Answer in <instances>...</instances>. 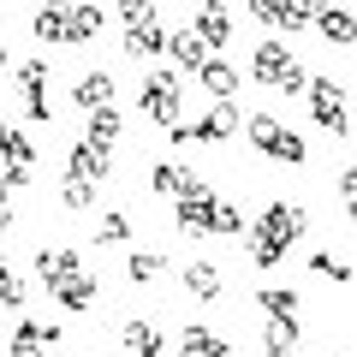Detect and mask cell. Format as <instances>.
<instances>
[{"instance_id": "6da1fadb", "label": "cell", "mask_w": 357, "mask_h": 357, "mask_svg": "<svg viewBox=\"0 0 357 357\" xmlns=\"http://www.w3.org/2000/svg\"><path fill=\"white\" fill-rule=\"evenodd\" d=\"M250 72H256V84H268V89H310V77H304V66H298V54L286 48L280 36H262L250 48Z\"/></svg>"}, {"instance_id": "7a4b0ae2", "label": "cell", "mask_w": 357, "mask_h": 357, "mask_svg": "<svg viewBox=\"0 0 357 357\" xmlns=\"http://www.w3.org/2000/svg\"><path fill=\"white\" fill-rule=\"evenodd\" d=\"M244 131H250V143L268 155V161H286V167H304V161H310L304 137H298V131H286L274 114H244Z\"/></svg>"}, {"instance_id": "3957f363", "label": "cell", "mask_w": 357, "mask_h": 357, "mask_svg": "<svg viewBox=\"0 0 357 357\" xmlns=\"http://www.w3.org/2000/svg\"><path fill=\"white\" fill-rule=\"evenodd\" d=\"M178 72H143V89H137V107H143V119H155V126H167L173 131L178 126Z\"/></svg>"}, {"instance_id": "277c9868", "label": "cell", "mask_w": 357, "mask_h": 357, "mask_svg": "<svg viewBox=\"0 0 357 357\" xmlns=\"http://www.w3.org/2000/svg\"><path fill=\"white\" fill-rule=\"evenodd\" d=\"M310 119H316L328 137H345L351 131V102L333 77H310Z\"/></svg>"}, {"instance_id": "5b68a950", "label": "cell", "mask_w": 357, "mask_h": 357, "mask_svg": "<svg viewBox=\"0 0 357 357\" xmlns=\"http://www.w3.org/2000/svg\"><path fill=\"white\" fill-rule=\"evenodd\" d=\"M238 119H244V114H238L232 102H215L203 119H191V126H173L167 137H173V143H227L232 131H238Z\"/></svg>"}, {"instance_id": "8992f818", "label": "cell", "mask_w": 357, "mask_h": 357, "mask_svg": "<svg viewBox=\"0 0 357 357\" xmlns=\"http://www.w3.org/2000/svg\"><path fill=\"white\" fill-rule=\"evenodd\" d=\"M215 203L220 197L208 191L203 178H191V185H185V197H178V232H185V238H208V220H215Z\"/></svg>"}, {"instance_id": "52a82bcc", "label": "cell", "mask_w": 357, "mask_h": 357, "mask_svg": "<svg viewBox=\"0 0 357 357\" xmlns=\"http://www.w3.org/2000/svg\"><path fill=\"white\" fill-rule=\"evenodd\" d=\"M256 227H262L268 238H280V244H298V238H304V227H310V215L298 203H268Z\"/></svg>"}, {"instance_id": "ba28073f", "label": "cell", "mask_w": 357, "mask_h": 357, "mask_svg": "<svg viewBox=\"0 0 357 357\" xmlns=\"http://www.w3.org/2000/svg\"><path fill=\"white\" fill-rule=\"evenodd\" d=\"M18 89H24V114L30 119H54V107H48V60L18 66Z\"/></svg>"}, {"instance_id": "9c48e42d", "label": "cell", "mask_w": 357, "mask_h": 357, "mask_svg": "<svg viewBox=\"0 0 357 357\" xmlns=\"http://www.w3.org/2000/svg\"><path fill=\"white\" fill-rule=\"evenodd\" d=\"M77 274H84L77 250H66V244H54V250L42 244V250H36V280L48 286V292H54V286H66V280H77Z\"/></svg>"}, {"instance_id": "30bf717a", "label": "cell", "mask_w": 357, "mask_h": 357, "mask_svg": "<svg viewBox=\"0 0 357 357\" xmlns=\"http://www.w3.org/2000/svg\"><path fill=\"white\" fill-rule=\"evenodd\" d=\"M167 60H173L178 72H203L208 66V42L197 36L191 24H178V30H167Z\"/></svg>"}, {"instance_id": "8fae6325", "label": "cell", "mask_w": 357, "mask_h": 357, "mask_svg": "<svg viewBox=\"0 0 357 357\" xmlns=\"http://www.w3.org/2000/svg\"><path fill=\"white\" fill-rule=\"evenodd\" d=\"M316 30L333 48H357V13L351 6H316Z\"/></svg>"}, {"instance_id": "7c38bea8", "label": "cell", "mask_w": 357, "mask_h": 357, "mask_svg": "<svg viewBox=\"0 0 357 357\" xmlns=\"http://www.w3.org/2000/svg\"><path fill=\"white\" fill-rule=\"evenodd\" d=\"M48 345H60V328L54 321H18L13 328V357H48Z\"/></svg>"}, {"instance_id": "4fadbf2b", "label": "cell", "mask_w": 357, "mask_h": 357, "mask_svg": "<svg viewBox=\"0 0 357 357\" xmlns=\"http://www.w3.org/2000/svg\"><path fill=\"white\" fill-rule=\"evenodd\" d=\"M66 178H89V185H102V178H107V149H102V143H77V149L66 155Z\"/></svg>"}, {"instance_id": "5bb4252c", "label": "cell", "mask_w": 357, "mask_h": 357, "mask_svg": "<svg viewBox=\"0 0 357 357\" xmlns=\"http://www.w3.org/2000/svg\"><path fill=\"white\" fill-rule=\"evenodd\" d=\"M197 84H203L215 102H232V96H238V66H227L220 54H208V66L197 72Z\"/></svg>"}, {"instance_id": "9a60e30c", "label": "cell", "mask_w": 357, "mask_h": 357, "mask_svg": "<svg viewBox=\"0 0 357 357\" xmlns=\"http://www.w3.org/2000/svg\"><path fill=\"white\" fill-rule=\"evenodd\" d=\"M72 102L84 107V114L114 107V77H107V72H84V77H77V89H72Z\"/></svg>"}, {"instance_id": "2e32d148", "label": "cell", "mask_w": 357, "mask_h": 357, "mask_svg": "<svg viewBox=\"0 0 357 357\" xmlns=\"http://www.w3.org/2000/svg\"><path fill=\"white\" fill-rule=\"evenodd\" d=\"M119 345H126L131 357H161V328H155V321H126V328H119Z\"/></svg>"}, {"instance_id": "e0dca14e", "label": "cell", "mask_w": 357, "mask_h": 357, "mask_svg": "<svg viewBox=\"0 0 357 357\" xmlns=\"http://www.w3.org/2000/svg\"><path fill=\"white\" fill-rule=\"evenodd\" d=\"M126 54H137V60H155V54H167V24H131L126 30Z\"/></svg>"}, {"instance_id": "ac0fdd59", "label": "cell", "mask_w": 357, "mask_h": 357, "mask_svg": "<svg viewBox=\"0 0 357 357\" xmlns=\"http://www.w3.org/2000/svg\"><path fill=\"white\" fill-rule=\"evenodd\" d=\"M96 298H102V280H96V274H77V280L54 286V304H60V310H89Z\"/></svg>"}, {"instance_id": "d6986e66", "label": "cell", "mask_w": 357, "mask_h": 357, "mask_svg": "<svg viewBox=\"0 0 357 357\" xmlns=\"http://www.w3.org/2000/svg\"><path fill=\"white\" fill-rule=\"evenodd\" d=\"M220 286H227V280H220V268H215V262H185V292H191V298L215 304Z\"/></svg>"}, {"instance_id": "ffe728a7", "label": "cell", "mask_w": 357, "mask_h": 357, "mask_svg": "<svg viewBox=\"0 0 357 357\" xmlns=\"http://www.w3.org/2000/svg\"><path fill=\"white\" fill-rule=\"evenodd\" d=\"M178 357H232V345L208 328H185L178 333Z\"/></svg>"}, {"instance_id": "44dd1931", "label": "cell", "mask_w": 357, "mask_h": 357, "mask_svg": "<svg viewBox=\"0 0 357 357\" xmlns=\"http://www.w3.org/2000/svg\"><path fill=\"white\" fill-rule=\"evenodd\" d=\"M191 30L208 42V48H227V42H232V18H227V6H203V18H197Z\"/></svg>"}, {"instance_id": "7402d4cb", "label": "cell", "mask_w": 357, "mask_h": 357, "mask_svg": "<svg viewBox=\"0 0 357 357\" xmlns=\"http://www.w3.org/2000/svg\"><path fill=\"white\" fill-rule=\"evenodd\" d=\"M0 155H6V167H36V143L18 126H0Z\"/></svg>"}, {"instance_id": "603a6c76", "label": "cell", "mask_w": 357, "mask_h": 357, "mask_svg": "<svg viewBox=\"0 0 357 357\" xmlns=\"http://www.w3.org/2000/svg\"><path fill=\"white\" fill-rule=\"evenodd\" d=\"M119 126H126V119H119L114 107H96V114H89V126H84V143H102V149H114V143H119Z\"/></svg>"}, {"instance_id": "cb8c5ba5", "label": "cell", "mask_w": 357, "mask_h": 357, "mask_svg": "<svg viewBox=\"0 0 357 357\" xmlns=\"http://www.w3.org/2000/svg\"><path fill=\"white\" fill-rule=\"evenodd\" d=\"M102 36V6H72L66 18V42H96Z\"/></svg>"}, {"instance_id": "d4e9b609", "label": "cell", "mask_w": 357, "mask_h": 357, "mask_svg": "<svg viewBox=\"0 0 357 357\" xmlns=\"http://www.w3.org/2000/svg\"><path fill=\"white\" fill-rule=\"evenodd\" d=\"M256 304L268 310V321H292V316H298V292H292V286H286V292H280V286H262Z\"/></svg>"}, {"instance_id": "484cf974", "label": "cell", "mask_w": 357, "mask_h": 357, "mask_svg": "<svg viewBox=\"0 0 357 357\" xmlns=\"http://www.w3.org/2000/svg\"><path fill=\"white\" fill-rule=\"evenodd\" d=\"M185 185H191V173H178L173 161H155V167H149V191H161V197H173V203H178Z\"/></svg>"}, {"instance_id": "4316f807", "label": "cell", "mask_w": 357, "mask_h": 357, "mask_svg": "<svg viewBox=\"0 0 357 357\" xmlns=\"http://www.w3.org/2000/svg\"><path fill=\"white\" fill-rule=\"evenodd\" d=\"M244 244H250V262H256V268H274V262L286 256V244H280V238H268L262 227H244Z\"/></svg>"}, {"instance_id": "83f0119b", "label": "cell", "mask_w": 357, "mask_h": 357, "mask_svg": "<svg viewBox=\"0 0 357 357\" xmlns=\"http://www.w3.org/2000/svg\"><path fill=\"white\" fill-rule=\"evenodd\" d=\"M310 268H316L321 280H333V286H351V274H357V268L345 262V256H333V250H316V256H310Z\"/></svg>"}, {"instance_id": "f1b7e54d", "label": "cell", "mask_w": 357, "mask_h": 357, "mask_svg": "<svg viewBox=\"0 0 357 357\" xmlns=\"http://www.w3.org/2000/svg\"><path fill=\"white\" fill-rule=\"evenodd\" d=\"M316 6H321V0H280V30H304V24H316Z\"/></svg>"}, {"instance_id": "f546056e", "label": "cell", "mask_w": 357, "mask_h": 357, "mask_svg": "<svg viewBox=\"0 0 357 357\" xmlns=\"http://www.w3.org/2000/svg\"><path fill=\"white\" fill-rule=\"evenodd\" d=\"M161 262L167 256H155V250H131V262H126V280H155V274H161Z\"/></svg>"}, {"instance_id": "4dcf8cb0", "label": "cell", "mask_w": 357, "mask_h": 357, "mask_svg": "<svg viewBox=\"0 0 357 357\" xmlns=\"http://www.w3.org/2000/svg\"><path fill=\"white\" fill-rule=\"evenodd\" d=\"M208 232H220V238H244V215L232 203H215V220H208Z\"/></svg>"}, {"instance_id": "1f68e13d", "label": "cell", "mask_w": 357, "mask_h": 357, "mask_svg": "<svg viewBox=\"0 0 357 357\" xmlns=\"http://www.w3.org/2000/svg\"><path fill=\"white\" fill-rule=\"evenodd\" d=\"M126 238H131V220L119 215V208H114V215H102V220H96V244H126Z\"/></svg>"}, {"instance_id": "d6a6232c", "label": "cell", "mask_w": 357, "mask_h": 357, "mask_svg": "<svg viewBox=\"0 0 357 357\" xmlns=\"http://www.w3.org/2000/svg\"><path fill=\"white\" fill-rule=\"evenodd\" d=\"M60 197H66V208H96V185L89 178H66Z\"/></svg>"}, {"instance_id": "836d02e7", "label": "cell", "mask_w": 357, "mask_h": 357, "mask_svg": "<svg viewBox=\"0 0 357 357\" xmlns=\"http://www.w3.org/2000/svg\"><path fill=\"white\" fill-rule=\"evenodd\" d=\"M119 18H126V30H131V24H149L155 6H149V0H119Z\"/></svg>"}, {"instance_id": "e575fe53", "label": "cell", "mask_w": 357, "mask_h": 357, "mask_svg": "<svg viewBox=\"0 0 357 357\" xmlns=\"http://www.w3.org/2000/svg\"><path fill=\"white\" fill-rule=\"evenodd\" d=\"M250 18L256 24H280V0H250Z\"/></svg>"}, {"instance_id": "d590c367", "label": "cell", "mask_w": 357, "mask_h": 357, "mask_svg": "<svg viewBox=\"0 0 357 357\" xmlns=\"http://www.w3.org/2000/svg\"><path fill=\"white\" fill-rule=\"evenodd\" d=\"M0 304H6V310H24V286H18L13 274H6V280H0Z\"/></svg>"}, {"instance_id": "8d00e7d4", "label": "cell", "mask_w": 357, "mask_h": 357, "mask_svg": "<svg viewBox=\"0 0 357 357\" xmlns=\"http://www.w3.org/2000/svg\"><path fill=\"white\" fill-rule=\"evenodd\" d=\"M340 197H345V203H357V167H340Z\"/></svg>"}, {"instance_id": "74e56055", "label": "cell", "mask_w": 357, "mask_h": 357, "mask_svg": "<svg viewBox=\"0 0 357 357\" xmlns=\"http://www.w3.org/2000/svg\"><path fill=\"white\" fill-rule=\"evenodd\" d=\"M6 227H13V208H6V197H0V232H6Z\"/></svg>"}, {"instance_id": "f35d334b", "label": "cell", "mask_w": 357, "mask_h": 357, "mask_svg": "<svg viewBox=\"0 0 357 357\" xmlns=\"http://www.w3.org/2000/svg\"><path fill=\"white\" fill-rule=\"evenodd\" d=\"M6 66H13V48H6V42H0V72H6Z\"/></svg>"}, {"instance_id": "ab89813d", "label": "cell", "mask_w": 357, "mask_h": 357, "mask_svg": "<svg viewBox=\"0 0 357 357\" xmlns=\"http://www.w3.org/2000/svg\"><path fill=\"white\" fill-rule=\"evenodd\" d=\"M0 280H6V256H0Z\"/></svg>"}, {"instance_id": "60d3db41", "label": "cell", "mask_w": 357, "mask_h": 357, "mask_svg": "<svg viewBox=\"0 0 357 357\" xmlns=\"http://www.w3.org/2000/svg\"><path fill=\"white\" fill-rule=\"evenodd\" d=\"M0 197H6V173H0Z\"/></svg>"}, {"instance_id": "b9f144b4", "label": "cell", "mask_w": 357, "mask_h": 357, "mask_svg": "<svg viewBox=\"0 0 357 357\" xmlns=\"http://www.w3.org/2000/svg\"><path fill=\"white\" fill-rule=\"evenodd\" d=\"M268 357H292V351H268Z\"/></svg>"}, {"instance_id": "7bdbcfd3", "label": "cell", "mask_w": 357, "mask_h": 357, "mask_svg": "<svg viewBox=\"0 0 357 357\" xmlns=\"http://www.w3.org/2000/svg\"><path fill=\"white\" fill-rule=\"evenodd\" d=\"M351 227H357V203H351Z\"/></svg>"}, {"instance_id": "ee69618b", "label": "cell", "mask_w": 357, "mask_h": 357, "mask_svg": "<svg viewBox=\"0 0 357 357\" xmlns=\"http://www.w3.org/2000/svg\"><path fill=\"white\" fill-rule=\"evenodd\" d=\"M340 357H351V351H340Z\"/></svg>"}, {"instance_id": "f6af8a7d", "label": "cell", "mask_w": 357, "mask_h": 357, "mask_svg": "<svg viewBox=\"0 0 357 357\" xmlns=\"http://www.w3.org/2000/svg\"><path fill=\"white\" fill-rule=\"evenodd\" d=\"M0 126H6V119H0Z\"/></svg>"}]
</instances>
